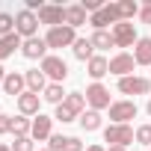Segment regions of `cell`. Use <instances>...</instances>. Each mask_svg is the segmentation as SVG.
I'll use <instances>...</instances> for the list:
<instances>
[{"label": "cell", "mask_w": 151, "mask_h": 151, "mask_svg": "<svg viewBox=\"0 0 151 151\" xmlns=\"http://www.w3.org/2000/svg\"><path fill=\"white\" fill-rule=\"evenodd\" d=\"M133 139H136V130H133L130 124H110V127L104 130V142H110V145L127 148Z\"/></svg>", "instance_id": "obj_1"}, {"label": "cell", "mask_w": 151, "mask_h": 151, "mask_svg": "<svg viewBox=\"0 0 151 151\" xmlns=\"http://www.w3.org/2000/svg\"><path fill=\"white\" fill-rule=\"evenodd\" d=\"M39 68L45 71V77H50L53 83H62V80L68 77V65H65V59H62V56H53V53H47V56L42 59Z\"/></svg>", "instance_id": "obj_2"}, {"label": "cell", "mask_w": 151, "mask_h": 151, "mask_svg": "<svg viewBox=\"0 0 151 151\" xmlns=\"http://www.w3.org/2000/svg\"><path fill=\"white\" fill-rule=\"evenodd\" d=\"M45 42H47V47H71L74 42H77V36H74V27L62 24V27H50Z\"/></svg>", "instance_id": "obj_3"}, {"label": "cell", "mask_w": 151, "mask_h": 151, "mask_svg": "<svg viewBox=\"0 0 151 151\" xmlns=\"http://www.w3.org/2000/svg\"><path fill=\"white\" fill-rule=\"evenodd\" d=\"M86 104L95 110V113H101V110H110V89L104 86V83H92V86H86Z\"/></svg>", "instance_id": "obj_4"}, {"label": "cell", "mask_w": 151, "mask_h": 151, "mask_svg": "<svg viewBox=\"0 0 151 151\" xmlns=\"http://www.w3.org/2000/svg\"><path fill=\"white\" fill-rule=\"evenodd\" d=\"M36 30H39V15L30 9H21L15 15V33L24 39H36Z\"/></svg>", "instance_id": "obj_5"}, {"label": "cell", "mask_w": 151, "mask_h": 151, "mask_svg": "<svg viewBox=\"0 0 151 151\" xmlns=\"http://www.w3.org/2000/svg\"><path fill=\"white\" fill-rule=\"evenodd\" d=\"M36 15H39V24H47V27H62V21H65V6H59V3H45Z\"/></svg>", "instance_id": "obj_6"}, {"label": "cell", "mask_w": 151, "mask_h": 151, "mask_svg": "<svg viewBox=\"0 0 151 151\" xmlns=\"http://www.w3.org/2000/svg\"><path fill=\"white\" fill-rule=\"evenodd\" d=\"M119 21H122V18H119V6H116V3H107V6L101 9V12L89 15V24H92L95 30H104V27H110V24L116 27Z\"/></svg>", "instance_id": "obj_7"}, {"label": "cell", "mask_w": 151, "mask_h": 151, "mask_svg": "<svg viewBox=\"0 0 151 151\" xmlns=\"http://www.w3.org/2000/svg\"><path fill=\"white\" fill-rule=\"evenodd\" d=\"M110 119H113V124H127L130 119H136V104L133 101H113Z\"/></svg>", "instance_id": "obj_8"}, {"label": "cell", "mask_w": 151, "mask_h": 151, "mask_svg": "<svg viewBox=\"0 0 151 151\" xmlns=\"http://www.w3.org/2000/svg\"><path fill=\"white\" fill-rule=\"evenodd\" d=\"M119 92L122 95H145V92H151V80L148 77H122L119 80Z\"/></svg>", "instance_id": "obj_9"}, {"label": "cell", "mask_w": 151, "mask_h": 151, "mask_svg": "<svg viewBox=\"0 0 151 151\" xmlns=\"http://www.w3.org/2000/svg\"><path fill=\"white\" fill-rule=\"evenodd\" d=\"M110 36H113L116 47H130V45H136V30H133V24H127V21H119V24L110 30Z\"/></svg>", "instance_id": "obj_10"}, {"label": "cell", "mask_w": 151, "mask_h": 151, "mask_svg": "<svg viewBox=\"0 0 151 151\" xmlns=\"http://www.w3.org/2000/svg\"><path fill=\"white\" fill-rule=\"evenodd\" d=\"M133 53H116L113 59H110V74H116V77L122 80V77H130V74H133Z\"/></svg>", "instance_id": "obj_11"}, {"label": "cell", "mask_w": 151, "mask_h": 151, "mask_svg": "<svg viewBox=\"0 0 151 151\" xmlns=\"http://www.w3.org/2000/svg\"><path fill=\"white\" fill-rule=\"evenodd\" d=\"M24 86H27V77H24V74H18V71H9V74H6V80H3V92H6V95H12L15 101L27 92Z\"/></svg>", "instance_id": "obj_12"}, {"label": "cell", "mask_w": 151, "mask_h": 151, "mask_svg": "<svg viewBox=\"0 0 151 151\" xmlns=\"http://www.w3.org/2000/svg\"><path fill=\"white\" fill-rule=\"evenodd\" d=\"M21 53L27 56V59H45L47 56V42L45 39H24V45H21Z\"/></svg>", "instance_id": "obj_13"}, {"label": "cell", "mask_w": 151, "mask_h": 151, "mask_svg": "<svg viewBox=\"0 0 151 151\" xmlns=\"http://www.w3.org/2000/svg\"><path fill=\"white\" fill-rule=\"evenodd\" d=\"M50 130H53V119L39 113V116L33 119V133H30V136H33L36 142H45V139H50V136H53Z\"/></svg>", "instance_id": "obj_14"}, {"label": "cell", "mask_w": 151, "mask_h": 151, "mask_svg": "<svg viewBox=\"0 0 151 151\" xmlns=\"http://www.w3.org/2000/svg\"><path fill=\"white\" fill-rule=\"evenodd\" d=\"M86 74H89V77L98 83L104 74H110V59H107V56H101V53H95V56L86 62Z\"/></svg>", "instance_id": "obj_15"}, {"label": "cell", "mask_w": 151, "mask_h": 151, "mask_svg": "<svg viewBox=\"0 0 151 151\" xmlns=\"http://www.w3.org/2000/svg\"><path fill=\"white\" fill-rule=\"evenodd\" d=\"M39 107H42V98H39L36 92H30V89L18 98V110H21V116H39Z\"/></svg>", "instance_id": "obj_16"}, {"label": "cell", "mask_w": 151, "mask_h": 151, "mask_svg": "<svg viewBox=\"0 0 151 151\" xmlns=\"http://www.w3.org/2000/svg\"><path fill=\"white\" fill-rule=\"evenodd\" d=\"M24 77H27V89H30V92L39 95V92L47 89V77H45V71H42V68H30Z\"/></svg>", "instance_id": "obj_17"}, {"label": "cell", "mask_w": 151, "mask_h": 151, "mask_svg": "<svg viewBox=\"0 0 151 151\" xmlns=\"http://www.w3.org/2000/svg\"><path fill=\"white\" fill-rule=\"evenodd\" d=\"M133 62H136V65H151V39H136Z\"/></svg>", "instance_id": "obj_18"}, {"label": "cell", "mask_w": 151, "mask_h": 151, "mask_svg": "<svg viewBox=\"0 0 151 151\" xmlns=\"http://www.w3.org/2000/svg\"><path fill=\"white\" fill-rule=\"evenodd\" d=\"M65 24L77 30L80 24H86V9L83 3H74V6H65Z\"/></svg>", "instance_id": "obj_19"}, {"label": "cell", "mask_w": 151, "mask_h": 151, "mask_svg": "<svg viewBox=\"0 0 151 151\" xmlns=\"http://www.w3.org/2000/svg\"><path fill=\"white\" fill-rule=\"evenodd\" d=\"M21 45H24V42H21L18 33H12V36H6V39H0V62L9 59V56L15 53V47H21Z\"/></svg>", "instance_id": "obj_20"}, {"label": "cell", "mask_w": 151, "mask_h": 151, "mask_svg": "<svg viewBox=\"0 0 151 151\" xmlns=\"http://www.w3.org/2000/svg\"><path fill=\"white\" fill-rule=\"evenodd\" d=\"M71 50H74V56L83 59V62H89V59L95 56V47H92V42H89V39H77V42L71 45Z\"/></svg>", "instance_id": "obj_21"}, {"label": "cell", "mask_w": 151, "mask_h": 151, "mask_svg": "<svg viewBox=\"0 0 151 151\" xmlns=\"http://www.w3.org/2000/svg\"><path fill=\"white\" fill-rule=\"evenodd\" d=\"M62 104H65L68 110H74L77 116H83V107H86V92H68Z\"/></svg>", "instance_id": "obj_22"}, {"label": "cell", "mask_w": 151, "mask_h": 151, "mask_svg": "<svg viewBox=\"0 0 151 151\" xmlns=\"http://www.w3.org/2000/svg\"><path fill=\"white\" fill-rule=\"evenodd\" d=\"M89 42H92V47H98V50H107V47H116V42H113V36H110L107 30H95V33L89 36Z\"/></svg>", "instance_id": "obj_23"}, {"label": "cell", "mask_w": 151, "mask_h": 151, "mask_svg": "<svg viewBox=\"0 0 151 151\" xmlns=\"http://www.w3.org/2000/svg\"><path fill=\"white\" fill-rule=\"evenodd\" d=\"M42 98H45V101H50V104H56V107H59V104H62V101H65V92H62V83H47V89H45V92H42Z\"/></svg>", "instance_id": "obj_24"}, {"label": "cell", "mask_w": 151, "mask_h": 151, "mask_svg": "<svg viewBox=\"0 0 151 151\" xmlns=\"http://www.w3.org/2000/svg\"><path fill=\"white\" fill-rule=\"evenodd\" d=\"M119 18L122 21H130L133 15H139V3H136V0H119Z\"/></svg>", "instance_id": "obj_25"}, {"label": "cell", "mask_w": 151, "mask_h": 151, "mask_svg": "<svg viewBox=\"0 0 151 151\" xmlns=\"http://www.w3.org/2000/svg\"><path fill=\"white\" fill-rule=\"evenodd\" d=\"M80 127H83V130H89V133H92V130H98V127H101V113L86 110V113L80 116Z\"/></svg>", "instance_id": "obj_26"}, {"label": "cell", "mask_w": 151, "mask_h": 151, "mask_svg": "<svg viewBox=\"0 0 151 151\" xmlns=\"http://www.w3.org/2000/svg\"><path fill=\"white\" fill-rule=\"evenodd\" d=\"M12 133H15V136H30V133H33V122H30L27 116H15V122H12Z\"/></svg>", "instance_id": "obj_27"}, {"label": "cell", "mask_w": 151, "mask_h": 151, "mask_svg": "<svg viewBox=\"0 0 151 151\" xmlns=\"http://www.w3.org/2000/svg\"><path fill=\"white\" fill-rule=\"evenodd\" d=\"M12 33H15V15L0 12V39H6V36H12Z\"/></svg>", "instance_id": "obj_28"}, {"label": "cell", "mask_w": 151, "mask_h": 151, "mask_svg": "<svg viewBox=\"0 0 151 151\" xmlns=\"http://www.w3.org/2000/svg\"><path fill=\"white\" fill-rule=\"evenodd\" d=\"M53 119H59V122L65 124V122H74V119H77V113H74V110H68L65 104H59V107H56V113H53Z\"/></svg>", "instance_id": "obj_29"}, {"label": "cell", "mask_w": 151, "mask_h": 151, "mask_svg": "<svg viewBox=\"0 0 151 151\" xmlns=\"http://www.w3.org/2000/svg\"><path fill=\"white\" fill-rule=\"evenodd\" d=\"M12 151H36V148H33V136H15Z\"/></svg>", "instance_id": "obj_30"}, {"label": "cell", "mask_w": 151, "mask_h": 151, "mask_svg": "<svg viewBox=\"0 0 151 151\" xmlns=\"http://www.w3.org/2000/svg\"><path fill=\"white\" fill-rule=\"evenodd\" d=\"M136 142L151 148V124H139V127H136Z\"/></svg>", "instance_id": "obj_31"}, {"label": "cell", "mask_w": 151, "mask_h": 151, "mask_svg": "<svg viewBox=\"0 0 151 151\" xmlns=\"http://www.w3.org/2000/svg\"><path fill=\"white\" fill-rule=\"evenodd\" d=\"M62 151H86V148H83V142H80L77 136H65V142H62Z\"/></svg>", "instance_id": "obj_32"}, {"label": "cell", "mask_w": 151, "mask_h": 151, "mask_svg": "<svg viewBox=\"0 0 151 151\" xmlns=\"http://www.w3.org/2000/svg\"><path fill=\"white\" fill-rule=\"evenodd\" d=\"M12 122H15V116L0 113V136H3V133H12Z\"/></svg>", "instance_id": "obj_33"}, {"label": "cell", "mask_w": 151, "mask_h": 151, "mask_svg": "<svg viewBox=\"0 0 151 151\" xmlns=\"http://www.w3.org/2000/svg\"><path fill=\"white\" fill-rule=\"evenodd\" d=\"M47 142H50V145H47L50 151H62V142H65V136H62V133H53Z\"/></svg>", "instance_id": "obj_34"}, {"label": "cell", "mask_w": 151, "mask_h": 151, "mask_svg": "<svg viewBox=\"0 0 151 151\" xmlns=\"http://www.w3.org/2000/svg\"><path fill=\"white\" fill-rule=\"evenodd\" d=\"M139 21H142V24H151V3L139 6Z\"/></svg>", "instance_id": "obj_35"}, {"label": "cell", "mask_w": 151, "mask_h": 151, "mask_svg": "<svg viewBox=\"0 0 151 151\" xmlns=\"http://www.w3.org/2000/svg\"><path fill=\"white\" fill-rule=\"evenodd\" d=\"M86 151H107V148H104V145H89Z\"/></svg>", "instance_id": "obj_36"}, {"label": "cell", "mask_w": 151, "mask_h": 151, "mask_svg": "<svg viewBox=\"0 0 151 151\" xmlns=\"http://www.w3.org/2000/svg\"><path fill=\"white\" fill-rule=\"evenodd\" d=\"M3 80H6V68L0 65V86H3Z\"/></svg>", "instance_id": "obj_37"}, {"label": "cell", "mask_w": 151, "mask_h": 151, "mask_svg": "<svg viewBox=\"0 0 151 151\" xmlns=\"http://www.w3.org/2000/svg\"><path fill=\"white\" fill-rule=\"evenodd\" d=\"M107 151H127V148H122V145H110Z\"/></svg>", "instance_id": "obj_38"}, {"label": "cell", "mask_w": 151, "mask_h": 151, "mask_svg": "<svg viewBox=\"0 0 151 151\" xmlns=\"http://www.w3.org/2000/svg\"><path fill=\"white\" fill-rule=\"evenodd\" d=\"M0 151H12V148H9V145H3V142H0Z\"/></svg>", "instance_id": "obj_39"}, {"label": "cell", "mask_w": 151, "mask_h": 151, "mask_svg": "<svg viewBox=\"0 0 151 151\" xmlns=\"http://www.w3.org/2000/svg\"><path fill=\"white\" fill-rule=\"evenodd\" d=\"M145 110H148V116H151V98H148V107H145Z\"/></svg>", "instance_id": "obj_40"}, {"label": "cell", "mask_w": 151, "mask_h": 151, "mask_svg": "<svg viewBox=\"0 0 151 151\" xmlns=\"http://www.w3.org/2000/svg\"><path fill=\"white\" fill-rule=\"evenodd\" d=\"M42 151H50V148H42Z\"/></svg>", "instance_id": "obj_41"}]
</instances>
